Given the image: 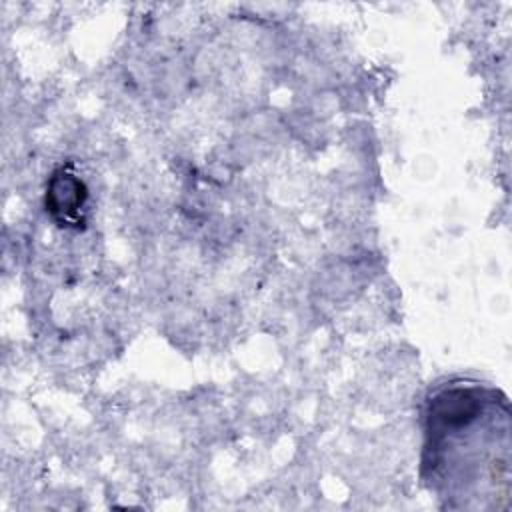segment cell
Returning a JSON list of instances; mask_svg holds the SVG:
<instances>
[{
  "label": "cell",
  "mask_w": 512,
  "mask_h": 512,
  "mask_svg": "<svg viewBox=\"0 0 512 512\" xmlns=\"http://www.w3.org/2000/svg\"><path fill=\"white\" fill-rule=\"evenodd\" d=\"M62 186L66 190V194H62V190L52 182L50 190H48V208L54 214H62L64 220H72L78 218L82 200H84V190H82V182L76 180L72 174H60Z\"/></svg>",
  "instance_id": "obj_2"
},
{
  "label": "cell",
  "mask_w": 512,
  "mask_h": 512,
  "mask_svg": "<svg viewBox=\"0 0 512 512\" xmlns=\"http://www.w3.org/2000/svg\"><path fill=\"white\" fill-rule=\"evenodd\" d=\"M428 452L432 468L468 464L466 480H488L496 496H508L510 412L498 392L482 386H458L440 392L428 416ZM462 476V480H464Z\"/></svg>",
  "instance_id": "obj_1"
}]
</instances>
